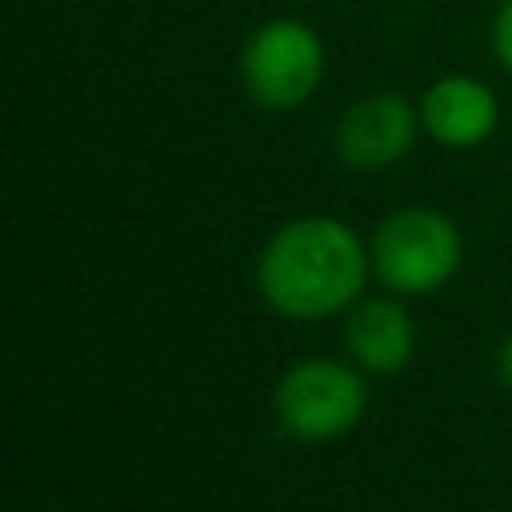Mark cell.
<instances>
[{
    "label": "cell",
    "mask_w": 512,
    "mask_h": 512,
    "mask_svg": "<svg viewBox=\"0 0 512 512\" xmlns=\"http://www.w3.org/2000/svg\"><path fill=\"white\" fill-rule=\"evenodd\" d=\"M368 268L372 256L344 220L296 216L260 248L256 288L272 312L288 320H320L344 312L360 296Z\"/></svg>",
    "instance_id": "1"
},
{
    "label": "cell",
    "mask_w": 512,
    "mask_h": 512,
    "mask_svg": "<svg viewBox=\"0 0 512 512\" xmlns=\"http://www.w3.org/2000/svg\"><path fill=\"white\" fill-rule=\"evenodd\" d=\"M368 256L384 288L400 296H428L456 276L464 260V240L452 216L412 204L380 220Z\"/></svg>",
    "instance_id": "2"
},
{
    "label": "cell",
    "mask_w": 512,
    "mask_h": 512,
    "mask_svg": "<svg viewBox=\"0 0 512 512\" xmlns=\"http://www.w3.org/2000/svg\"><path fill=\"white\" fill-rule=\"evenodd\" d=\"M324 80V40L296 16L264 20L240 48V84L252 104L292 112L316 96Z\"/></svg>",
    "instance_id": "3"
},
{
    "label": "cell",
    "mask_w": 512,
    "mask_h": 512,
    "mask_svg": "<svg viewBox=\"0 0 512 512\" xmlns=\"http://www.w3.org/2000/svg\"><path fill=\"white\" fill-rule=\"evenodd\" d=\"M276 420L288 436L320 444L352 432L368 408V384L352 364L304 360L288 368L272 392Z\"/></svg>",
    "instance_id": "4"
},
{
    "label": "cell",
    "mask_w": 512,
    "mask_h": 512,
    "mask_svg": "<svg viewBox=\"0 0 512 512\" xmlns=\"http://www.w3.org/2000/svg\"><path fill=\"white\" fill-rule=\"evenodd\" d=\"M420 108H412L408 96L400 92H368L356 104H348L336 120L332 144L340 164L356 172H380L400 164L420 132Z\"/></svg>",
    "instance_id": "5"
},
{
    "label": "cell",
    "mask_w": 512,
    "mask_h": 512,
    "mask_svg": "<svg viewBox=\"0 0 512 512\" xmlns=\"http://www.w3.org/2000/svg\"><path fill=\"white\" fill-rule=\"evenodd\" d=\"M420 124L440 148L464 152V148L484 144L496 132L500 104H496V92L484 80H476L468 72H448V76H440L424 88Z\"/></svg>",
    "instance_id": "6"
},
{
    "label": "cell",
    "mask_w": 512,
    "mask_h": 512,
    "mask_svg": "<svg viewBox=\"0 0 512 512\" xmlns=\"http://www.w3.org/2000/svg\"><path fill=\"white\" fill-rule=\"evenodd\" d=\"M344 344L352 352V360L364 372H380L392 376L412 360L416 348V324L404 312V304L388 300V296H372L364 300L348 324H344Z\"/></svg>",
    "instance_id": "7"
},
{
    "label": "cell",
    "mask_w": 512,
    "mask_h": 512,
    "mask_svg": "<svg viewBox=\"0 0 512 512\" xmlns=\"http://www.w3.org/2000/svg\"><path fill=\"white\" fill-rule=\"evenodd\" d=\"M492 52H496L500 68L512 72V0H504L492 20Z\"/></svg>",
    "instance_id": "8"
},
{
    "label": "cell",
    "mask_w": 512,
    "mask_h": 512,
    "mask_svg": "<svg viewBox=\"0 0 512 512\" xmlns=\"http://www.w3.org/2000/svg\"><path fill=\"white\" fill-rule=\"evenodd\" d=\"M496 372H500V380H504V388L512 392V332L500 340V352H496Z\"/></svg>",
    "instance_id": "9"
}]
</instances>
